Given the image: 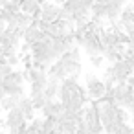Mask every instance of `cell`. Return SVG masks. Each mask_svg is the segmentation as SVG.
<instances>
[{
	"instance_id": "1",
	"label": "cell",
	"mask_w": 134,
	"mask_h": 134,
	"mask_svg": "<svg viewBox=\"0 0 134 134\" xmlns=\"http://www.w3.org/2000/svg\"><path fill=\"white\" fill-rule=\"evenodd\" d=\"M85 88L90 97V101H99L107 96V86L103 79H99L96 74H86L85 75Z\"/></svg>"
},
{
	"instance_id": "2",
	"label": "cell",
	"mask_w": 134,
	"mask_h": 134,
	"mask_svg": "<svg viewBox=\"0 0 134 134\" xmlns=\"http://www.w3.org/2000/svg\"><path fill=\"white\" fill-rule=\"evenodd\" d=\"M28 119L22 116V112L19 108H11L9 112H6V118H4V127L8 130V134H19L22 132L26 127H28Z\"/></svg>"
},
{
	"instance_id": "3",
	"label": "cell",
	"mask_w": 134,
	"mask_h": 134,
	"mask_svg": "<svg viewBox=\"0 0 134 134\" xmlns=\"http://www.w3.org/2000/svg\"><path fill=\"white\" fill-rule=\"evenodd\" d=\"M110 66L114 68V79H116V83H127L129 77L134 74V66L127 59H121V61H118L116 64H110Z\"/></svg>"
},
{
	"instance_id": "4",
	"label": "cell",
	"mask_w": 134,
	"mask_h": 134,
	"mask_svg": "<svg viewBox=\"0 0 134 134\" xmlns=\"http://www.w3.org/2000/svg\"><path fill=\"white\" fill-rule=\"evenodd\" d=\"M59 19H61V4L48 2L44 6H41V20L52 24V22H57Z\"/></svg>"
},
{
	"instance_id": "5",
	"label": "cell",
	"mask_w": 134,
	"mask_h": 134,
	"mask_svg": "<svg viewBox=\"0 0 134 134\" xmlns=\"http://www.w3.org/2000/svg\"><path fill=\"white\" fill-rule=\"evenodd\" d=\"M41 112H42V118H53V119H57L64 112V107H63V103L59 99H48L46 105H44V108Z\"/></svg>"
},
{
	"instance_id": "6",
	"label": "cell",
	"mask_w": 134,
	"mask_h": 134,
	"mask_svg": "<svg viewBox=\"0 0 134 134\" xmlns=\"http://www.w3.org/2000/svg\"><path fill=\"white\" fill-rule=\"evenodd\" d=\"M20 11L24 15H30L33 20H41V4L37 0H22Z\"/></svg>"
},
{
	"instance_id": "7",
	"label": "cell",
	"mask_w": 134,
	"mask_h": 134,
	"mask_svg": "<svg viewBox=\"0 0 134 134\" xmlns=\"http://www.w3.org/2000/svg\"><path fill=\"white\" fill-rule=\"evenodd\" d=\"M48 35L46 33H42L39 28H35L33 24L30 26V28H26L24 30V37H22V41L24 42H28L30 46H33V44H37V42H41L42 39H46Z\"/></svg>"
},
{
	"instance_id": "8",
	"label": "cell",
	"mask_w": 134,
	"mask_h": 134,
	"mask_svg": "<svg viewBox=\"0 0 134 134\" xmlns=\"http://www.w3.org/2000/svg\"><path fill=\"white\" fill-rule=\"evenodd\" d=\"M17 108L22 112V116L28 119V121H31V119H35V107H33V103H31V97L30 96H22L20 97V101H19V105H17Z\"/></svg>"
},
{
	"instance_id": "9",
	"label": "cell",
	"mask_w": 134,
	"mask_h": 134,
	"mask_svg": "<svg viewBox=\"0 0 134 134\" xmlns=\"http://www.w3.org/2000/svg\"><path fill=\"white\" fill-rule=\"evenodd\" d=\"M2 88H4V92H6V96H24V86L13 83L9 77H6V79L2 81Z\"/></svg>"
},
{
	"instance_id": "10",
	"label": "cell",
	"mask_w": 134,
	"mask_h": 134,
	"mask_svg": "<svg viewBox=\"0 0 134 134\" xmlns=\"http://www.w3.org/2000/svg\"><path fill=\"white\" fill-rule=\"evenodd\" d=\"M28 72H30V81H28V85H31V83H39V85H44V86H46V83H48V79H50L46 70L30 68Z\"/></svg>"
},
{
	"instance_id": "11",
	"label": "cell",
	"mask_w": 134,
	"mask_h": 134,
	"mask_svg": "<svg viewBox=\"0 0 134 134\" xmlns=\"http://www.w3.org/2000/svg\"><path fill=\"white\" fill-rule=\"evenodd\" d=\"M59 88H61V81L57 79H48L46 86H44V96L46 99H55L57 94H59Z\"/></svg>"
},
{
	"instance_id": "12",
	"label": "cell",
	"mask_w": 134,
	"mask_h": 134,
	"mask_svg": "<svg viewBox=\"0 0 134 134\" xmlns=\"http://www.w3.org/2000/svg\"><path fill=\"white\" fill-rule=\"evenodd\" d=\"M20 97H22V96H6V97L2 99V103H0V108L6 110V112H9L11 108H17Z\"/></svg>"
},
{
	"instance_id": "13",
	"label": "cell",
	"mask_w": 134,
	"mask_h": 134,
	"mask_svg": "<svg viewBox=\"0 0 134 134\" xmlns=\"http://www.w3.org/2000/svg\"><path fill=\"white\" fill-rule=\"evenodd\" d=\"M31 97V103H33V107H35V110H42L44 108V105H46V96H44V92H41V94H33V96H30Z\"/></svg>"
},
{
	"instance_id": "14",
	"label": "cell",
	"mask_w": 134,
	"mask_h": 134,
	"mask_svg": "<svg viewBox=\"0 0 134 134\" xmlns=\"http://www.w3.org/2000/svg\"><path fill=\"white\" fill-rule=\"evenodd\" d=\"M13 66H9L8 63H0V81H4L6 77H9L13 74Z\"/></svg>"
},
{
	"instance_id": "15",
	"label": "cell",
	"mask_w": 134,
	"mask_h": 134,
	"mask_svg": "<svg viewBox=\"0 0 134 134\" xmlns=\"http://www.w3.org/2000/svg\"><path fill=\"white\" fill-rule=\"evenodd\" d=\"M88 61H90V64H92L94 68H101L103 63H105V57H103V55H96V57H90Z\"/></svg>"
},
{
	"instance_id": "16",
	"label": "cell",
	"mask_w": 134,
	"mask_h": 134,
	"mask_svg": "<svg viewBox=\"0 0 134 134\" xmlns=\"http://www.w3.org/2000/svg\"><path fill=\"white\" fill-rule=\"evenodd\" d=\"M6 63H8L9 66H13V68H15L17 64H20V55H19V53H17V55H11V57H8V59H6Z\"/></svg>"
},
{
	"instance_id": "17",
	"label": "cell",
	"mask_w": 134,
	"mask_h": 134,
	"mask_svg": "<svg viewBox=\"0 0 134 134\" xmlns=\"http://www.w3.org/2000/svg\"><path fill=\"white\" fill-rule=\"evenodd\" d=\"M6 30H8V24H6V22H4L2 19H0V35H2V33H4Z\"/></svg>"
},
{
	"instance_id": "18",
	"label": "cell",
	"mask_w": 134,
	"mask_h": 134,
	"mask_svg": "<svg viewBox=\"0 0 134 134\" xmlns=\"http://www.w3.org/2000/svg\"><path fill=\"white\" fill-rule=\"evenodd\" d=\"M8 2H9V0H0V8H4V6H6Z\"/></svg>"
},
{
	"instance_id": "19",
	"label": "cell",
	"mask_w": 134,
	"mask_h": 134,
	"mask_svg": "<svg viewBox=\"0 0 134 134\" xmlns=\"http://www.w3.org/2000/svg\"><path fill=\"white\" fill-rule=\"evenodd\" d=\"M37 2H39L41 6H44V4H48V2H50V0H37Z\"/></svg>"
},
{
	"instance_id": "20",
	"label": "cell",
	"mask_w": 134,
	"mask_h": 134,
	"mask_svg": "<svg viewBox=\"0 0 134 134\" xmlns=\"http://www.w3.org/2000/svg\"><path fill=\"white\" fill-rule=\"evenodd\" d=\"M37 134H46V132H44V130H39V132H37Z\"/></svg>"
},
{
	"instance_id": "21",
	"label": "cell",
	"mask_w": 134,
	"mask_h": 134,
	"mask_svg": "<svg viewBox=\"0 0 134 134\" xmlns=\"http://www.w3.org/2000/svg\"><path fill=\"white\" fill-rule=\"evenodd\" d=\"M4 97H6V96H4ZM4 97H2V96H0V103H2V99H4Z\"/></svg>"
},
{
	"instance_id": "22",
	"label": "cell",
	"mask_w": 134,
	"mask_h": 134,
	"mask_svg": "<svg viewBox=\"0 0 134 134\" xmlns=\"http://www.w3.org/2000/svg\"><path fill=\"white\" fill-rule=\"evenodd\" d=\"M132 127H134V116H132Z\"/></svg>"
},
{
	"instance_id": "23",
	"label": "cell",
	"mask_w": 134,
	"mask_h": 134,
	"mask_svg": "<svg viewBox=\"0 0 134 134\" xmlns=\"http://www.w3.org/2000/svg\"><path fill=\"white\" fill-rule=\"evenodd\" d=\"M0 46H2V42H0Z\"/></svg>"
}]
</instances>
